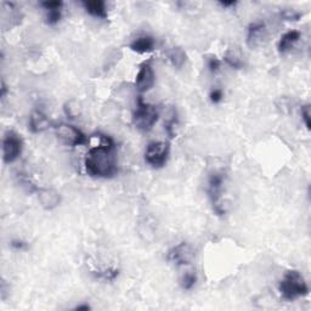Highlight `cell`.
<instances>
[{"label": "cell", "instance_id": "4fadbf2b", "mask_svg": "<svg viewBox=\"0 0 311 311\" xmlns=\"http://www.w3.org/2000/svg\"><path fill=\"white\" fill-rule=\"evenodd\" d=\"M129 48L136 54L152 53L156 48V39L151 35H141L131 41Z\"/></svg>", "mask_w": 311, "mask_h": 311}, {"label": "cell", "instance_id": "7402d4cb", "mask_svg": "<svg viewBox=\"0 0 311 311\" xmlns=\"http://www.w3.org/2000/svg\"><path fill=\"white\" fill-rule=\"evenodd\" d=\"M303 14L294 9H283L281 11V17L284 21H299Z\"/></svg>", "mask_w": 311, "mask_h": 311}, {"label": "cell", "instance_id": "4316f807", "mask_svg": "<svg viewBox=\"0 0 311 311\" xmlns=\"http://www.w3.org/2000/svg\"><path fill=\"white\" fill-rule=\"evenodd\" d=\"M40 6L47 11V10L53 9H62L63 3L60 2V0H55V2H43L40 3Z\"/></svg>", "mask_w": 311, "mask_h": 311}, {"label": "cell", "instance_id": "4dcf8cb0", "mask_svg": "<svg viewBox=\"0 0 311 311\" xmlns=\"http://www.w3.org/2000/svg\"><path fill=\"white\" fill-rule=\"evenodd\" d=\"M92 307H90V305H87V304H80V305H77L76 307H74V310L77 311H80V310H90Z\"/></svg>", "mask_w": 311, "mask_h": 311}, {"label": "cell", "instance_id": "d4e9b609", "mask_svg": "<svg viewBox=\"0 0 311 311\" xmlns=\"http://www.w3.org/2000/svg\"><path fill=\"white\" fill-rule=\"evenodd\" d=\"M207 66H208V70L210 73L215 74L220 71V67H221V61L219 60L216 56H210L207 61Z\"/></svg>", "mask_w": 311, "mask_h": 311}, {"label": "cell", "instance_id": "2e32d148", "mask_svg": "<svg viewBox=\"0 0 311 311\" xmlns=\"http://www.w3.org/2000/svg\"><path fill=\"white\" fill-rule=\"evenodd\" d=\"M167 57L169 60V62L171 66L176 70H180V68L184 67V64L186 63L187 61V55L185 53V50L180 47H174L168 50Z\"/></svg>", "mask_w": 311, "mask_h": 311}, {"label": "cell", "instance_id": "ac0fdd59", "mask_svg": "<svg viewBox=\"0 0 311 311\" xmlns=\"http://www.w3.org/2000/svg\"><path fill=\"white\" fill-rule=\"evenodd\" d=\"M63 111L67 118L76 119L82 115V106H80V103L77 100H70V101L64 103Z\"/></svg>", "mask_w": 311, "mask_h": 311}, {"label": "cell", "instance_id": "8992f818", "mask_svg": "<svg viewBox=\"0 0 311 311\" xmlns=\"http://www.w3.org/2000/svg\"><path fill=\"white\" fill-rule=\"evenodd\" d=\"M54 128L58 140L66 146L77 147V146H84L87 144L86 135L77 126L68 124V123H60V124L55 125Z\"/></svg>", "mask_w": 311, "mask_h": 311}, {"label": "cell", "instance_id": "5b68a950", "mask_svg": "<svg viewBox=\"0 0 311 311\" xmlns=\"http://www.w3.org/2000/svg\"><path fill=\"white\" fill-rule=\"evenodd\" d=\"M170 154V144L165 141H152L146 146L145 162L152 168L164 167Z\"/></svg>", "mask_w": 311, "mask_h": 311}, {"label": "cell", "instance_id": "30bf717a", "mask_svg": "<svg viewBox=\"0 0 311 311\" xmlns=\"http://www.w3.org/2000/svg\"><path fill=\"white\" fill-rule=\"evenodd\" d=\"M268 38L266 25L261 21L252 22L247 29V45L251 49H257L264 44Z\"/></svg>", "mask_w": 311, "mask_h": 311}, {"label": "cell", "instance_id": "cb8c5ba5", "mask_svg": "<svg viewBox=\"0 0 311 311\" xmlns=\"http://www.w3.org/2000/svg\"><path fill=\"white\" fill-rule=\"evenodd\" d=\"M300 115H301V119H303L304 124H305L307 130H310L311 129V107L310 105H304L301 107L300 109Z\"/></svg>", "mask_w": 311, "mask_h": 311}, {"label": "cell", "instance_id": "6da1fadb", "mask_svg": "<svg viewBox=\"0 0 311 311\" xmlns=\"http://www.w3.org/2000/svg\"><path fill=\"white\" fill-rule=\"evenodd\" d=\"M99 145L93 146L84 158V168L89 176L95 179H112L118 173L116 145L111 136L97 132Z\"/></svg>", "mask_w": 311, "mask_h": 311}, {"label": "cell", "instance_id": "f546056e", "mask_svg": "<svg viewBox=\"0 0 311 311\" xmlns=\"http://www.w3.org/2000/svg\"><path fill=\"white\" fill-rule=\"evenodd\" d=\"M236 4H237V2H235V0H231V2H225V0H224V2H219V5L225 9L233 8V6H236Z\"/></svg>", "mask_w": 311, "mask_h": 311}, {"label": "cell", "instance_id": "f1b7e54d", "mask_svg": "<svg viewBox=\"0 0 311 311\" xmlns=\"http://www.w3.org/2000/svg\"><path fill=\"white\" fill-rule=\"evenodd\" d=\"M9 292L10 287H8V284H6V281L2 280V283H0V297H2L3 300L6 299V296H8Z\"/></svg>", "mask_w": 311, "mask_h": 311}, {"label": "cell", "instance_id": "3957f363", "mask_svg": "<svg viewBox=\"0 0 311 311\" xmlns=\"http://www.w3.org/2000/svg\"><path fill=\"white\" fill-rule=\"evenodd\" d=\"M225 174L223 171H214L208 177V196L212 203L213 210L216 215L223 216L228 212V203L224 198L225 187Z\"/></svg>", "mask_w": 311, "mask_h": 311}, {"label": "cell", "instance_id": "83f0119b", "mask_svg": "<svg viewBox=\"0 0 311 311\" xmlns=\"http://www.w3.org/2000/svg\"><path fill=\"white\" fill-rule=\"evenodd\" d=\"M10 246H11L12 248L16 249V251H26V249L28 248V243L24 241V239H12L11 242H10Z\"/></svg>", "mask_w": 311, "mask_h": 311}, {"label": "cell", "instance_id": "ba28073f", "mask_svg": "<svg viewBox=\"0 0 311 311\" xmlns=\"http://www.w3.org/2000/svg\"><path fill=\"white\" fill-rule=\"evenodd\" d=\"M194 248L189 242H180L179 245L174 246L173 248L168 252L167 260L174 264L175 266H184L189 265L194 259Z\"/></svg>", "mask_w": 311, "mask_h": 311}, {"label": "cell", "instance_id": "8fae6325", "mask_svg": "<svg viewBox=\"0 0 311 311\" xmlns=\"http://www.w3.org/2000/svg\"><path fill=\"white\" fill-rule=\"evenodd\" d=\"M38 201L45 210H53L57 208L62 202V197L57 190L51 187H41L37 190Z\"/></svg>", "mask_w": 311, "mask_h": 311}, {"label": "cell", "instance_id": "7c38bea8", "mask_svg": "<svg viewBox=\"0 0 311 311\" xmlns=\"http://www.w3.org/2000/svg\"><path fill=\"white\" fill-rule=\"evenodd\" d=\"M50 126V119L41 111H33L31 113V116H29L28 129L31 130V132H33V134H39V132L48 130Z\"/></svg>", "mask_w": 311, "mask_h": 311}, {"label": "cell", "instance_id": "277c9868", "mask_svg": "<svg viewBox=\"0 0 311 311\" xmlns=\"http://www.w3.org/2000/svg\"><path fill=\"white\" fill-rule=\"evenodd\" d=\"M158 118H160V111H158L157 106L145 102L142 96H139L134 116H132L136 128L144 132L151 131L156 123L158 122Z\"/></svg>", "mask_w": 311, "mask_h": 311}, {"label": "cell", "instance_id": "603a6c76", "mask_svg": "<svg viewBox=\"0 0 311 311\" xmlns=\"http://www.w3.org/2000/svg\"><path fill=\"white\" fill-rule=\"evenodd\" d=\"M118 275H119L118 269L109 268V269H107V270L100 271L99 274H96V277L102 278V280H105V281H115L116 278L118 277Z\"/></svg>", "mask_w": 311, "mask_h": 311}, {"label": "cell", "instance_id": "1f68e13d", "mask_svg": "<svg viewBox=\"0 0 311 311\" xmlns=\"http://www.w3.org/2000/svg\"><path fill=\"white\" fill-rule=\"evenodd\" d=\"M6 93H8V87H6L4 82H2V93H0V96H2L3 99H4L5 95H6Z\"/></svg>", "mask_w": 311, "mask_h": 311}, {"label": "cell", "instance_id": "ffe728a7", "mask_svg": "<svg viewBox=\"0 0 311 311\" xmlns=\"http://www.w3.org/2000/svg\"><path fill=\"white\" fill-rule=\"evenodd\" d=\"M176 124H177L176 111H175V109L173 108L170 111V115L168 116V118L165 119V122H164L165 131H167V134L170 139H173L175 136V126H176Z\"/></svg>", "mask_w": 311, "mask_h": 311}, {"label": "cell", "instance_id": "7a4b0ae2", "mask_svg": "<svg viewBox=\"0 0 311 311\" xmlns=\"http://www.w3.org/2000/svg\"><path fill=\"white\" fill-rule=\"evenodd\" d=\"M282 299L294 301L309 294V286L305 278L298 270H288L278 283Z\"/></svg>", "mask_w": 311, "mask_h": 311}, {"label": "cell", "instance_id": "52a82bcc", "mask_svg": "<svg viewBox=\"0 0 311 311\" xmlns=\"http://www.w3.org/2000/svg\"><path fill=\"white\" fill-rule=\"evenodd\" d=\"M24 150V140L17 132L8 130L3 138V161L5 164L17 161Z\"/></svg>", "mask_w": 311, "mask_h": 311}, {"label": "cell", "instance_id": "44dd1931", "mask_svg": "<svg viewBox=\"0 0 311 311\" xmlns=\"http://www.w3.org/2000/svg\"><path fill=\"white\" fill-rule=\"evenodd\" d=\"M62 18V10L53 9L45 11V24L49 26H56Z\"/></svg>", "mask_w": 311, "mask_h": 311}, {"label": "cell", "instance_id": "d6986e66", "mask_svg": "<svg viewBox=\"0 0 311 311\" xmlns=\"http://www.w3.org/2000/svg\"><path fill=\"white\" fill-rule=\"evenodd\" d=\"M197 283V275L194 271H185L180 276L179 284L184 291H191Z\"/></svg>", "mask_w": 311, "mask_h": 311}, {"label": "cell", "instance_id": "9c48e42d", "mask_svg": "<svg viewBox=\"0 0 311 311\" xmlns=\"http://www.w3.org/2000/svg\"><path fill=\"white\" fill-rule=\"evenodd\" d=\"M156 83V73L150 62H144L139 67L135 77V89L139 94H145L153 87Z\"/></svg>", "mask_w": 311, "mask_h": 311}, {"label": "cell", "instance_id": "9a60e30c", "mask_svg": "<svg viewBox=\"0 0 311 311\" xmlns=\"http://www.w3.org/2000/svg\"><path fill=\"white\" fill-rule=\"evenodd\" d=\"M82 5L84 10L93 17L106 19L107 16H108L107 5L102 0H87V2H83Z\"/></svg>", "mask_w": 311, "mask_h": 311}, {"label": "cell", "instance_id": "e0dca14e", "mask_svg": "<svg viewBox=\"0 0 311 311\" xmlns=\"http://www.w3.org/2000/svg\"><path fill=\"white\" fill-rule=\"evenodd\" d=\"M224 61H225L230 67L233 68V70H242L243 66H245L241 54H239V51L236 50V49H228V51L225 53V56H224Z\"/></svg>", "mask_w": 311, "mask_h": 311}, {"label": "cell", "instance_id": "484cf974", "mask_svg": "<svg viewBox=\"0 0 311 311\" xmlns=\"http://www.w3.org/2000/svg\"><path fill=\"white\" fill-rule=\"evenodd\" d=\"M224 99V92L220 87H215V89H213L212 92L209 94V100L212 103H219L221 102Z\"/></svg>", "mask_w": 311, "mask_h": 311}, {"label": "cell", "instance_id": "5bb4252c", "mask_svg": "<svg viewBox=\"0 0 311 311\" xmlns=\"http://www.w3.org/2000/svg\"><path fill=\"white\" fill-rule=\"evenodd\" d=\"M300 37L301 33L299 31H296V29H292V31H288L284 34H282L277 44L278 53L283 55L287 54L288 51H291L292 48L300 40Z\"/></svg>", "mask_w": 311, "mask_h": 311}]
</instances>
